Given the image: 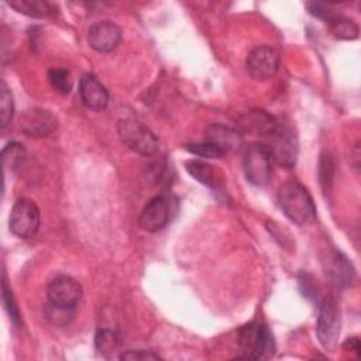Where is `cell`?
<instances>
[{"label": "cell", "instance_id": "cell-1", "mask_svg": "<svg viewBox=\"0 0 361 361\" xmlns=\"http://www.w3.org/2000/svg\"><path fill=\"white\" fill-rule=\"evenodd\" d=\"M276 200L282 213L298 226L309 224L316 217V206L310 193L296 180H289L281 185Z\"/></svg>", "mask_w": 361, "mask_h": 361}, {"label": "cell", "instance_id": "cell-2", "mask_svg": "<svg viewBox=\"0 0 361 361\" xmlns=\"http://www.w3.org/2000/svg\"><path fill=\"white\" fill-rule=\"evenodd\" d=\"M240 357L248 360L268 358L275 351V341L265 324L251 322L238 330Z\"/></svg>", "mask_w": 361, "mask_h": 361}, {"label": "cell", "instance_id": "cell-3", "mask_svg": "<svg viewBox=\"0 0 361 361\" xmlns=\"http://www.w3.org/2000/svg\"><path fill=\"white\" fill-rule=\"evenodd\" d=\"M117 133L121 142L131 151L151 157L159 149L158 137L141 121L134 118H123L117 123Z\"/></svg>", "mask_w": 361, "mask_h": 361}, {"label": "cell", "instance_id": "cell-4", "mask_svg": "<svg viewBox=\"0 0 361 361\" xmlns=\"http://www.w3.org/2000/svg\"><path fill=\"white\" fill-rule=\"evenodd\" d=\"M274 157L269 147L254 142L247 147L243 158V169L247 180L255 186L268 183L272 175Z\"/></svg>", "mask_w": 361, "mask_h": 361}, {"label": "cell", "instance_id": "cell-5", "mask_svg": "<svg viewBox=\"0 0 361 361\" xmlns=\"http://www.w3.org/2000/svg\"><path fill=\"white\" fill-rule=\"evenodd\" d=\"M41 221V213L35 202L28 197H20L13 204L8 217L10 231L18 238H30L32 237L38 228Z\"/></svg>", "mask_w": 361, "mask_h": 361}, {"label": "cell", "instance_id": "cell-6", "mask_svg": "<svg viewBox=\"0 0 361 361\" xmlns=\"http://www.w3.org/2000/svg\"><path fill=\"white\" fill-rule=\"evenodd\" d=\"M341 316L337 302L333 298H323L319 303V316L316 333L320 344L326 350L336 347L340 336Z\"/></svg>", "mask_w": 361, "mask_h": 361}, {"label": "cell", "instance_id": "cell-7", "mask_svg": "<svg viewBox=\"0 0 361 361\" xmlns=\"http://www.w3.org/2000/svg\"><path fill=\"white\" fill-rule=\"evenodd\" d=\"M279 68V54L268 45L252 48L245 59V69L255 80H267L272 78Z\"/></svg>", "mask_w": 361, "mask_h": 361}, {"label": "cell", "instance_id": "cell-8", "mask_svg": "<svg viewBox=\"0 0 361 361\" xmlns=\"http://www.w3.org/2000/svg\"><path fill=\"white\" fill-rule=\"evenodd\" d=\"M324 274L331 285L336 288H348L354 278L355 271L351 261L340 250H329L322 259Z\"/></svg>", "mask_w": 361, "mask_h": 361}, {"label": "cell", "instance_id": "cell-9", "mask_svg": "<svg viewBox=\"0 0 361 361\" xmlns=\"http://www.w3.org/2000/svg\"><path fill=\"white\" fill-rule=\"evenodd\" d=\"M47 296L52 305L75 309L82 298V286L72 276L59 275L48 283Z\"/></svg>", "mask_w": 361, "mask_h": 361}, {"label": "cell", "instance_id": "cell-10", "mask_svg": "<svg viewBox=\"0 0 361 361\" xmlns=\"http://www.w3.org/2000/svg\"><path fill=\"white\" fill-rule=\"evenodd\" d=\"M121 37H123L121 28L110 20L96 21L89 27V31H87L89 45L94 51L102 54L116 49L121 42Z\"/></svg>", "mask_w": 361, "mask_h": 361}, {"label": "cell", "instance_id": "cell-11", "mask_svg": "<svg viewBox=\"0 0 361 361\" xmlns=\"http://www.w3.org/2000/svg\"><path fill=\"white\" fill-rule=\"evenodd\" d=\"M168 221H169V203L161 195L154 196L144 206L138 219L140 227L148 233H155L162 230Z\"/></svg>", "mask_w": 361, "mask_h": 361}, {"label": "cell", "instance_id": "cell-12", "mask_svg": "<svg viewBox=\"0 0 361 361\" xmlns=\"http://www.w3.org/2000/svg\"><path fill=\"white\" fill-rule=\"evenodd\" d=\"M82 103L94 111H102L109 104V92L93 73H85L79 82Z\"/></svg>", "mask_w": 361, "mask_h": 361}, {"label": "cell", "instance_id": "cell-13", "mask_svg": "<svg viewBox=\"0 0 361 361\" xmlns=\"http://www.w3.org/2000/svg\"><path fill=\"white\" fill-rule=\"evenodd\" d=\"M56 127L58 118L45 109H32L21 118V130L30 137H45L55 131Z\"/></svg>", "mask_w": 361, "mask_h": 361}, {"label": "cell", "instance_id": "cell-14", "mask_svg": "<svg viewBox=\"0 0 361 361\" xmlns=\"http://www.w3.org/2000/svg\"><path fill=\"white\" fill-rule=\"evenodd\" d=\"M272 138L274 145L269 149L272 152L274 161H276L282 166H293L298 158V141L295 135L289 130L279 127Z\"/></svg>", "mask_w": 361, "mask_h": 361}, {"label": "cell", "instance_id": "cell-15", "mask_svg": "<svg viewBox=\"0 0 361 361\" xmlns=\"http://www.w3.org/2000/svg\"><path fill=\"white\" fill-rule=\"evenodd\" d=\"M240 123L244 130L264 137H272L281 127L278 120L264 110H252L245 113Z\"/></svg>", "mask_w": 361, "mask_h": 361}, {"label": "cell", "instance_id": "cell-16", "mask_svg": "<svg viewBox=\"0 0 361 361\" xmlns=\"http://www.w3.org/2000/svg\"><path fill=\"white\" fill-rule=\"evenodd\" d=\"M204 141L212 142L213 145L220 148L224 154H227L228 151L238 149L243 145L241 134L237 130L223 126L220 123L210 124L207 127Z\"/></svg>", "mask_w": 361, "mask_h": 361}, {"label": "cell", "instance_id": "cell-17", "mask_svg": "<svg viewBox=\"0 0 361 361\" xmlns=\"http://www.w3.org/2000/svg\"><path fill=\"white\" fill-rule=\"evenodd\" d=\"M185 168L190 176H193L197 182L209 186V188H217L220 183V173L217 168L213 165L199 161V159H190L185 164Z\"/></svg>", "mask_w": 361, "mask_h": 361}, {"label": "cell", "instance_id": "cell-18", "mask_svg": "<svg viewBox=\"0 0 361 361\" xmlns=\"http://www.w3.org/2000/svg\"><path fill=\"white\" fill-rule=\"evenodd\" d=\"M7 4L17 13L34 18H45L56 11V7L52 3L42 0H11L7 1Z\"/></svg>", "mask_w": 361, "mask_h": 361}, {"label": "cell", "instance_id": "cell-19", "mask_svg": "<svg viewBox=\"0 0 361 361\" xmlns=\"http://www.w3.org/2000/svg\"><path fill=\"white\" fill-rule=\"evenodd\" d=\"M3 166L6 171H16L25 158L24 145L20 142H8L3 148Z\"/></svg>", "mask_w": 361, "mask_h": 361}, {"label": "cell", "instance_id": "cell-20", "mask_svg": "<svg viewBox=\"0 0 361 361\" xmlns=\"http://www.w3.org/2000/svg\"><path fill=\"white\" fill-rule=\"evenodd\" d=\"M330 31L333 35L338 39H345V41H353L358 37V27L354 21L340 16L334 21L330 23Z\"/></svg>", "mask_w": 361, "mask_h": 361}, {"label": "cell", "instance_id": "cell-21", "mask_svg": "<svg viewBox=\"0 0 361 361\" xmlns=\"http://www.w3.org/2000/svg\"><path fill=\"white\" fill-rule=\"evenodd\" d=\"M94 344H96V350L99 351V354L109 355V354L118 350L120 338H118L117 333H114L113 330L103 329V330L97 331L96 338H94Z\"/></svg>", "mask_w": 361, "mask_h": 361}, {"label": "cell", "instance_id": "cell-22", "mask_svg": "<svg viewBox=\"0 0 361 361\" xmlns=\"http://www.w3.org/2000/svg\"><path fill=\"white\" fill-rule=\"evenodd\" d=\"M13 114H14L13 94H11L8 86L6 85V82L1 80V83H0V126H1V128H6L11 123Z\"/></svg>", "mask_w": 361, "mask_h": 361}, {"label": "cell", "instance_id": "cell-23", "mask_svg": "<svg viewBox=\"0 0 361 361\" xmlns=\"http://www.w3.org/2000/svg\"><path fill=\"white\" fill-rule=\"evenodd\" d=\"M48 80L51 86L59 94H69L72 90V76L71 72L63 68H54L48 71Z\"/></svg>", "mask_w": 361, "mask_h": 361}, {"label": "cell", "instance_id": "cell-24", "mask_svg": "<svg viewBox=\"0 0 361 361\" xmlns=\"http://www.w3.org/2000/svg\"><path fill=\"white\" fill-rule=\"evenodd\" d=\"M299 286H300V292L305 298H307L309 300L314 302V303H320L322 302V296H320V290L317 283L314 282L313 276L306 274V272H300L299 275Z\"/></svg>", "mask_w": 361, "mask_h": 361}, {"label": "cell", "instance_id": "cell-25", "mask_svg": "<svg viewBox=\"0 0 361 361\" xmlns=\"http://www.w3.org/2000/svg\"><path fill=\"white\" fill-rule=\"evenodd\" d=\"M45 316L51 323H54L56 326H65L72 320L73 309L61 307V306L49 303V306L45 309Z\"/></svg>", "mask_w": 361, "mask_h": 361}, {"label": "cell", "instance_id": "cell-26", "mask_svg": "<svg viewBox=\"0 0 361 361\" xmlns=\"http://www.w3.org/2000/svg\"><path fill=\"white\" fill-rule=\"evenodd\" d=\"M186 149L197 157H203V158H220L224 155V152L217 148L216 145H213L209 141H203V142H193V144H188Z\"/></svg>", "mask_w": 361, "mask_h": 361}, {"label": "cell", "instance_id": "cell-27", "mask_svg": "<svg viewBox=\"0 0 361 361\" xmlns=\"http://www.w3.org/2000/svg\"><path fill=\"white\" fill-rule=\"evenodd\" d=\"M306 7L312 16H314L323 21H327L329 24L331 21H334L337 17H340V14L336 10H333L329 4H324V3L310 1V3H306Z\"/></svg>", "mask_w": 361, "mask_h": 361}, {"label": "cell", "instance_id": "cell-28", "mask_svg": "<svg viewBox=\"0 0 361 361\" xmlns=\"http://www.w3.org/2000/svg\"><path fill=\"white\" fill-rule=\"evenodd\" d=\"M3 302H4V307L11 319V322L16 324V326H20V312H18V307H17V303L14 300V296H13V292L11 289L8 288L7 285V279L4 278L3 279Z\"/></svg>", "mask_w": 361, "mask_h": 361}, {"label": "cell", "instance_id": "cell-29", "mask_svg": "<svg viewBox=\"0 0 361 361\" xmlns=\"http://www.w3.org/2000/svg\"><path fill=\"white\" fill-rule=\"evenodd\" d=\"M120 360H159L161 357L152 351H147V350H128L123 354L118 355Z\"/></svg>", "mask_w": 361, "mask_h": 361}, {"label": "cell", "instance_id": "cell-30", "mask_svg": "<svg viewBox=\"0 0 361 361\" xmlns=\"http://www.w3.org/2000/svg\"><path fill=\"white\" fill-rule=\"evenodd\" d=\"M343 348H344V350H348V351H351V353H355V354L358 355V354H360V348H361L358 337H350V338H347V340L344 341V344H343Z\"/></svg>", "mask_w": 361, "mask_h": 361}]
</instances>
